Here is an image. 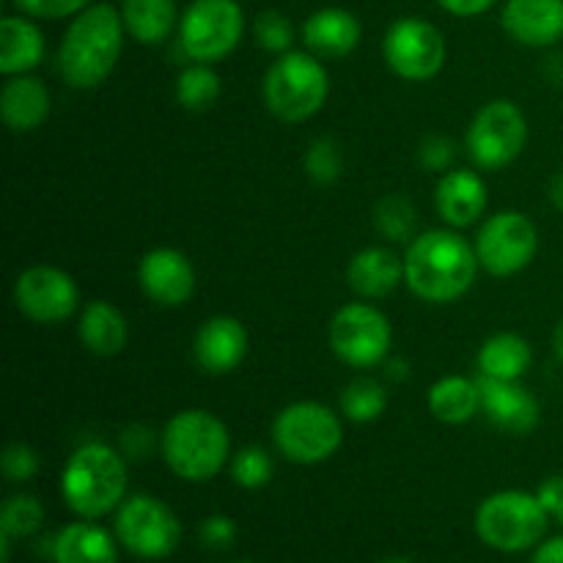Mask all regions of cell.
<instances>
[{"mask_svg": "<svg viewBox=\"0 0 563 563\" xmlns=\"http://www.w3.org/2000/svg\"><path fill=\"white\" fill-rule=\"evenodd\" d=\"M11 300L27 322L60 324L80 308V286L55 264H33L16 275Z\"/></svg>", "mask_w": 563, "mask_h": 563, "instance_id": "5bb4252c", "label": "cell"}, {"mask_svg": "<svg viewBox=\"0 0 563 563\" xmlns=\"http://www.w3.org/2000/svg\"><path fill=\"white\" fill-rule=\"evenodd\" d=\"M473 247L489 278H515L537 258L539 229L520 209H500L484 218Z\"/></svg>", "mask_w": 563, "mask_h": 563, "instance_id": "8fae6325", "label": "cell"}, {"mask_svg": "<svg viewBox=\"0 0 563 563\" xmlns=\"http://www.w3.org/2000/svg\"><path fill=\"white\" fill-rule=\"evenodd\" d=\"M385 563H410L407 559H390V561H385Z\"/></svg>", "mask_w": 563, "mask_h": 563, "instance_id": "7dc6e473", "label": "cell"}, {"mask_svg": "<svg viewBox=\"0 0 563 563\" xmlns=\"http://www.w3.org/2000/svg\"><path fill=\"white\" fill-rule=\"evenodd\" d=\"M405 284V256L388 245H368L346 264V286L361 300H385Z\"/></svg>", "mask_w": 563, "mask_h": 563, "instance_id": "44dd1931", "label": "cell"}, {"mask_svg": "<svg viewBox=\"0 0 563 563\" xmlns=\"http://www.w3.org/2000/svg\"><path fill=\"white\" fill-rule=\"evenodd\" d=\"M374 229L383 234V240L396 242V245H410L418 236V212L412 201L401 192H388L374 203L372 212Z\"/></svg>", "mask_w": 563, "mask_h": 563, "instance_id": "f546056e", "label": "cell"}, {"mask_svg": "<svg viewBox=\"0 0 563 563\" xmlns=\"http://www.w3.org/2000/svg\"><path fill=\"white\" fill-rule=\"evenodd\" d=\"M130 462L115 445L88 440L60 471V498L80 520H102L126 500Z\"/></svg>", "mask_w": 563, "mask_h": 563, "instance_id": "277c9868", "label": "cell"}, {"mask_svg": "<svg viewBox=\"0 0 563 563\" xmlns=\"http://www.w3.org/2000/svg\"><path fill=\"white\" fill-rule=\"evenodd\" d=\"M456 157H460L456 141H451L449 135H440V132H432V135H427L418 143V163L438 176L456 168Z\"/></svg>", "mask_w": 563, "mask_h": 563, "instance_id": "8d00e7d4", "label": "cell"}, {"mask_svg": "<svg viewBox=\"0 0 563 563\" xmlns=\"http://www.w3.org/2000/svg\"><path fill=\"white\" fill-rule=\"evenodd\" d=\"M113 533L124 550L143 561H163L181 542V522L165 500L154 495H126L113 511Z\"/></svg>", "mask_w": 563, "mask_h": 563, "instance_id": "7c38bea8", "label": "cell"}, {"mask_svg": "<svg viewBox=\"0 0 563 563\" xmlns=\"http://www.w3.org/2000/svg\"><path fill=\"white\" fill-rule=\"evenodd\" d=\"M427 407L434 421L445 427H462L473 418L482 416V388L478 379L462 377V374H449L432 383L427 394Z\"/></svg>", "mask_w": 563, "mask_h": 563, "instance_id": "4316f807", "label": "cell"}, {"mask_svg": "<svg viewBox=\"0 0 563 563\" xmlns=\"http://www.w3.org/2000/svg\"><path fill=\"white\" fill-rule=\"evenodd\" d=\"M115 449L126 456V462H143L159 451V432H154L146 423H126L119 432Z\"/></svg>", "mask_w": 563, "mask_h": 563, "instance_id": "74e56055", "label": "cell"}, {"mask_svg": "<svg viewBox=\"0 0 563 563\" xmlns=\"http://www.w3.org/2000/svg\"><path fill=\"white\" fill-rule=\"evenodd\" d=\"M550 344H553L555 361L563 363V319L553 328V339H550Z\"/></svg>", "mask_w": 563, "mask_h": 563, "instance_id": "bcb514c9", "label": "cell"}, {"mask_svg": "<svg viewBox=\"0 0 563 563\" xmlns=\"http://www.w3.org/2000/svg\"><path fill=\"white\" fill-rule=\"evenodd\" d=\"M383 60L405 82L434 80L449 60L443 31L423 16H399L383 36Z\"/></svg>", "mask_w": 563, "mask_h": 563, "instance_id": "4fadbf2b", "label": "cell"}, {"mask_svg": "<svg viewBox=\"0 0 563 563\" xmlns=\"http://www.w3.org/2000/svg\"><path fill=\"white\" fill-rule=\"evenodd\" d=\"M482 264L476 247L456 229H429L405 251V286L429 306H451L476 284Z\"/></svg>", "mask_w": 563, "mask_h": 563, "instance_id": "6da1fadb", "label": "cell"}, {"mask_svg": "<svg viewBox=\"0 0 563 563\" xmlns=\"http://www.w3.org/2000/svg\"><path fill=\"white\" fill-rule=\"evenodd\" d=\"M14 9L20 14L33 16V20H71L75 14H80L82 9H88L97 0H11Z\"/></svg>", "mask_w": 563, "mask_h": 563, "instance_id": "f35d334b", "label": "cell"}, {"mask_svg": "<svg viewBox=\"0 0 563 563\" xmlns=\"http://www.w3.org/2000/svg\"><path fill=\"white\" fill-rule=\"evenodd\" d=\"M548 201L563 214V170H555L548 181Z\"/></svg>", "mask_w": 563, "mask_h": 563, "instance_id": "f6af8a7d", "label": "cell"}, {"mask_svg": "<svg viewBox=\"0 0 563 563\" xmlns=\"http://www.w3.org/2000/svg\"><path fill=\"white\" fill-rule=\"evenodd\" d=\"M201 542L209 550H229L236 542V526L231 517L212 515L201 522Z\"/></svg>", "mask_w": 563, "mask_h": 563, "instance_id": "ab89813d", "label": "cell"}, {"mask_svg": "<svg viewBox=\"0 0 563 563\" xmlns=\"http://www.w3.org/2000/svg\"><path fill=\"white\" fill-rule=\"evenodd\" d=\"M0 471H3L5 482L11 484H27L38 476L42 471V460H38V451L27 443H9L0 456Z\"/></svg>", "mask_w": 563, "mask_h": 563, "instance_id": "d590c367", "label": "cell"}, {"mask_svg": "<svg viewBox=\"0 0 563 563\" xmlns=\"http://www.w3.org/2000/svg\"><path fill=\"white\" fill-rule=\"evenodd\" d=\"M443 11H449L451 16H465V20H473V16H482L493 9L498 0H434Z\"/></svg>", "mask_w": 563, "mask_h": 563, "instance_id": "b9f144b4", "label": "cell"}, {"mask_svg": "<svg viewBox=\"0 0 563 563\" xmlns=\"http://www.w3.org/2000/svg\"><path fill=\"white\" fill-rule=\"evenodd\" d=\"M476 379L482 388V412L493 427L515 438L537 432L542 423V405L533 390L522 385V379Z\"/></svg>", "mask_w": 563, "mask_h": 563, "instance_id": "2e32d148", "label": "cell"}, {"mask_svg": "<svg viewBox=\"0 0 563 563\" xmlns=\"http://www.w3.org/2000/svg\"><path fill=\"white\" fill-rule=\"evenodd\" d=\"M500 25L520 47H555L563 38V0H506Z\"/></svg>", "mask_w": 563, "mask_h": 563, "instance_id": "d6986e66", "label": "cell"}, {"mask_svg": "<svg viewBox=\"0 0 563 563\" xmlns=\"http://www.w3.org/2000/svg\"><path fill=\"white\" fill-rule=\"evenodd\" d=\"M236 563H247V561H236Z\"/></svg>", "mask_w": 563, "mask_h": 563, "instance_id": "681fc988", "label": "cell"}, {"mask_svg": "<svg viewBox=\"0 0 563 563\" xmlns=\"http://www.w3.org/2000/svg\"><path fill=\"white\" fill-rule=\"evenodd\" d=\"M328 344L330 352L344 366L368 372V368L383 366L390 357L394 328H390V319L374 302H346L330 319Z\"/></svg>", "mask_w": 563, "mask_h": 563, "instance_id": "9c48e42d", "label": "cell"}, {"mask_svg": "<svg viewBox=\"0 0 563 563\" xmlns=\"http://www.w3.org/2000/svg\"><path fill=\"white\" fill-rule=\"evenodd\" d=\"M251 33L256 47L264 49V53L275 55V58L289 53V49H295V42L300 38V33L295 31L289 16L278 9L258 11L256 20H253L251 25Z\"/></svg>", "mask_w": 563, "mask_h": 563, "instance_id": "836d02e7", "label": "cell"}, {"mask_svg": "<svg viewBox=\"0 0 563 563\" xmlns=\"http://www.w3.org/2000/svg\"><path fill=\"white\" fill-rule=\"evenodd\" d=\"M330 97V75L324 60L308 49H289L269 64L262 80V99L284 124H306Z\"/></svg>", "mask_w": 563, "mask_h": 563, "instance_id": "5b68a950", "label": "cell"}, {"mask_svg": "<svg viewBox=\"0 0 563 563\" xmlns=\"http://www.w3.org/2000/svg\"><path fill=\"white\" fill-rule=\"evenodd\" d=\"M231 482L242 489H262L273 482L275 476V462L267 449L262 445H245V449L234 451L229 462Z\"/></svg>", "mask_w": 563, "mask_h": 563, "instance_id": "e575fe53", "label": "cell"}, {"mask_svg": "<svg viewBox=\"0 0 563 563\" xmlns=\"http://www.w3.org/2000/svg\"><path fill=\"white\" fill-rule=\"evenodd\" d=\"M489 190L478 168H451L434 185V209L449 229H471L484 218Z\"/></svg>", "mask_w": 563, "mask_h": 563, "instance_id": "ac0fdd59", "label": "cell"}, {"mask_svg": "<svg viewBox=\"0 0 563 563\" xmlns=\"http://www.w3.org/2000/svg\"><path fill=\"white\" fill-rule=\"evenodd\" d=\"M119 539L97 520L69 522L53 537L55 563H119Z\"/></svg>", "mask_w": 563, "mask_h": 563, "instance_id": "d4e9b609", "label": "cell"}, {"mask_svg": "<svg viewBox=\"0 0 563 563\" xmlns=\"http://www.w3.org/2000/svg\"><path fill=\"white\" fill-rule=\"evenodd\" d=\"M141 291L159 308H181L198 289V275L190 258L176 247H152L137 264Z\"/></svg>", "mask_w": 563, "mask_h": 563, "instance_id": "9a60e30c", "label": "cell"}, {"mask_svg": "<svg viewBox=\"0 0 563 563\" xmlns=\"http://www.w3.org/2000/svg\"><path fill=\"white\" fill-rule=\"evenodd\" d=\"M223 80L212 64H187L176 77V102L190 113H203L218 102Z\"/></svg>", "mask_w": 563, "mask_h": 563, "instance_id": "4dcf8cb0", "label": "cell"}, {"mask_svg": "<svg viewBox=\"0 0 563 563\" xmlns=\"http://www.w3.org/2000/svg\"><path fill=\"white\" fill-rule=\"evenodd\" d=\"M245 27L240 0H190L181 11L176 44L190 64L214 66L240 47Z\"/></svg>", "mask_w": 563, "mask_h": 563, "instance_id": "ba28073f", "label": "cell"}, {"mask_svg": "<svg viewBox=\"0 0 563 563\" xmlns=\"http://www.w3.org/2000/svg\"><path fill=\"white\" fill-rule=\"evenodd\" d=\"M77 339L91 355L115 357L130 344V322L110 300H91L77 317Z\"/></svg>", "mask_w": 563, "mask_h": 563, "instance_id": "cb8c5ba5", "label": "cell"}, {"mask_svg": "<svg viewBox=\"0 0 563 563\" xmlns=\"http://www.w3.org/2000/svg\"><path fill=\"white\" fill-rule=\"evenodd\" d=\"M273 443L291 465H322L344 443V421L322 401H291L275 416Z\"/></svg>", "mask_w": 563, "mask_h": 563, "instance_id": "52a82bcc", "label": "cell"}, {"mask_svg": "<svg viewBox=\"0 0 563 563\" xmlns=\"http://www.w3.org/2000/svg\"><path fill=\"white\" fill-rule=\"evenodd\" d=\"M528 119L511 99H493L473 115L465 135L467 157L478 170H504L526 152Z\"/></svg>", "mask_w": 563, "mask_h": 563, "instance_id": "30bf717a", "label": "cell"}, {"mask_svg": "<svg viewBox=\"0 0 563 563\" xmlns=\"http://www.w3.org/2000/svg\"><path fill=\"white\" fill-rule=\"evenodd\" d=\"M388 401L390 396L383 379L361 374L344 385L339 396V410L352 423H374L385 416Z\"/></svg>", "mask_w": 563, "mask_h": 563, "instance_id": "f1b7e54d", "label": "cell"}, {"mask_svg": "<svg viewBox=\"0 0 563 563\" xmlns=\"http://www.w3.org/2000/svg\"><path fill=\"white\" fill-rule=\"evenodd\" d=\"M3 563H11V561H9V559H3Z\"/></svg>", "mask_w": 563, "mask_h": 563, "instance_id": "c3c4849f", "label": "cell"}, {"mask_svg": "<svg viewBox=\"0 0 563 563\" xmlns=\"http://www.w3.org/2000/svg\"><path fill=\"white\" fill-rule=\"evenodd\" d=\"M383 366H385V377H388L390 383L401 385L407 377H410V363H407L405 357H399V355L388 357V361H385Z\"/></svg>", "mask_w": 563, "mask_h": 563, "instance_id": "ee69618b", "label": "cell"}, {"mask_svg": "<svg viewBox=\"0 0 563 563\" xmlns=\"http://www.w3.org/2000/svg\"><path fill=\"white\" fill-rule=\"evenodd\" d=\"M251 335L245 324L229 313L209 317L192 339V361L209 377H225L245 363Z\"/></svg>", "mask_w": 563, "mask_h": 563, "instance_id": "e0dca14e", "label": "cell"}, {"mask_svg": "<svg viewBox=\"0 0 563 563\" xmlns=\"http://www.w3.org/2000/svg\"><path fill=\"white\" fill-rule=\"evenodd\" d=\"M159 456L176 478L207 484L218 478L231 462V432L214 412L187 407L159 432Z\"/></svg>", "mask_w": 563, "mask_h": 563, "instance_id": "3957f363", "label": "cell"}, {"mask_svg": "<svg viewBox=\"0 0 563 563\" xmlns=\"http://www.w3.org/2000/svg\"><path fill=\"white\" fill-rule=\"evenodd\" d=\"M531 563H563V537H550L533 553Z\"/></svg>", "mask_w": 563, "mask_h": 563, "instance_id": "7bdbcfd3", "label": "cell"}, {"mask_svg": "<svg viewBox=\"0 0 563 563\" xmlns=\"http://www.w3.org/2000/svg\"><path fill=\"white\" fill-rule=\"evenodd\" d=\"M47 42L38 20L27 14H5L0 20V75L16 77L38 69Z\"/></svg>", "mask_w": 563, "mask_h": 563, "instance_id": "603a6c76", "label": "cell"}, {"mask_svg": "<svg viewBox=\"0 0 563 563\" xmlns=\"http://www.w3.org/2000/svg\"><path fill=\"white\" fill-rule=\"evenodd\" d=\"M363 25L350 9L324 5L306 16L300 25V42L308 53L322 60H341L361 47Z\"/></svg>", "mask_w": 563, "mask_h": 563, "instance_id": "ffe728a7", "label": "cell"}, {"mask_svg": "<svg viewBox=\"0 0 563 563\" xmlns=\"http://www.w3.org/2000/svg\"><path fill=\"white\" fill-rule=\"evenodd\" d=\"M119 11L126 36L135 38L143 47L165 44L179 31L181 11L176 0H121Z\"/></svg>", "mask_w": 563, "mask_h": 563, "instance_id": "484cf974", "label": "cell"}, {"mask_svg": "<svg viewBox=\"0 0 563 563\" xmlns=\"http://www.w3.org/2000/svg\"><path fill=\"white\" fill-rule=\"evenodd\" d=\"M533 363V346L520 333H495L478 346V377L522 379Z\"/></svg>", "mask_w": 563, "mask_h": 563, "instance_id": "83f0119b", "label": "cell"}, {"mask_svg": "<svg viewBox=\"0 0 563 563\" xmlns=\"http://www.w3.org/2000/svg\"><path fill=\"white\" fill-rule=\"evenodd\" d=\"M44 526V506L36 495L16 493L11 495L0 511V537L14 542V539H27L38 533Z\"/></svg>", "mask_w": 563, "mask_h": 563, "instance_id": "1f68e13d", "label": "cell"}, {"mask_svg": "<svg viewBox=\"0 0 563 563\" xmlns=\"http://www.w3.org/2000/svg\"><path fill=\"white\" fill-rule=\"evenodd\" d=\"M550 511L537 493L500 489L478 504L473 528L487 548L498 553H526L548 539Z\"/></svg>", "mask_w": 563, "mask_h": 563, "instance_id": "8992f818", "label": "cell"}, {"mask_svg": "<svg viewBox=\"0 0 563 563\" xmlns=\"http://www.w3.org/2000/svg\"><path fill=\"white\" fill-rule=\"evenodd\" d=\"M53 113V93L33 75L5 77L0 88V115L14 135H27L47 124Z\"/></svg>", "mask_w": 563, "mask_h": 563, "instance_id": "7402d4cb", "label": "cell"}, {"mask_svg": "<svg viewBox=\"0 0 563 563\" xmlns=\"http://www.w3.org/2000/svg\"><path fill=\"white\" fill-rule=\"evenodd\" d=\"M302 170H306V176L313 185H335L341 179V174H344V152H341V143L330 135L313 137L311 146L302 154Z\"/></svg>", "mask_w": 563, "mask_h": 563, "instance_id": "d6a6232c", "label": "cell"}, {"mask_svg": "<svg viewBox=\"0 0 563 563\" xmlns=\"http://www.w3.org/2000/svg\"><path fill=\"white\" fill-rule=\"evenodd\" d=\"M539 500H542L544 509L550 511L555 522L563 528V476H550L539 484L537 489Z\"/></svg>", "mask_w": 563, "mask_h": 563, "instance_id": "60d3db41", "label": "cell"}, {"mask_svg": "<svg viewBox=\"0 0 563 563\" xmlns=\"http://www.w3.org/2000/svg\"><path fill=\"white\" fill-rule=\"evenodd\" d=\"M126 27L121 11L110 3H91L75 14L60 36L58 64L60 80L75 91L99 88L115 71L124 49Z\"/></svg>", "mask_w": 563, "mask_h": 563, "instance_id": "7a4b0ae2", "label": "cell"}]
</instances>
